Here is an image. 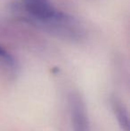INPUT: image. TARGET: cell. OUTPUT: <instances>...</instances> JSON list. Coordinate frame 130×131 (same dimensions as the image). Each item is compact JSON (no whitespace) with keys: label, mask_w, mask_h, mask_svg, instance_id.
Masks as SVG:
<instances>
[{"label":"cell","mask_w":130,"mask_h":131,"mask_svg":"<svg viewBox=\"0 0 130 131\" xmlns=\"http://www.w3.org/2000/svg\"><path fill=\"white\" fill-rule=\"evenodd\" d=\"M114 110H115V113L117 115V118H118L119 121L121 124V126L123 128H126V131H127V128H128V122H127V116L126 112L123 110L122 106L119 105L118 104L115 103L114 104Z\"/></svg>","instance_id":"3957f363"},{"label":"cell","mask_w":130,"mask_h":131,"mask_svg":"<svg viewBox=\"0 0 130 131\" xmlns=\"http://www.w3.org/2000/svg\"><path fill=\"white\" fill-rule=\"evenodd\" d=\"M28 14L39 23L53 25L54 27L64 28L69 26L70 17L57 11L48 0H22Z\"/></svg>","instance_id":"6da1fadb"},{"label":"cell","mask_w":130,"mask_h":131,"mask_svg":"<svg viewBox=\"0 0 130 131\" xmlns=\"http://www.w3.org/2000/svg\"><path fill=\"white\" fill-rule=\"evenodd\" d=\"M0 59H1L4 62L8 64V65L14 66V58L11 56L10 53H7L6 51H5L4 48H2L1 47H0Z\"/></svg>","instance_id":"277c9868"},{"label":"cell","mask_w":130,"mask_h":131,"mask_svg":"<svg viewBox=\"0 0 130 131\" xmlns=\"http://www.w3.org/2000/svg\"><path fill=\"white\" fill-rule=\"evenodd\" d=\"M72 119L75 131H89L88 119L83 104L78 98H73L72 104Z\"/></svg>","instance_id":"7a4b0ae2"}]
</instances>
